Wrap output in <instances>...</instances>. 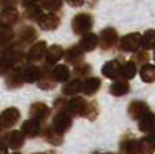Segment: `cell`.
<instances>
[{
	"label": "cell",
	"instance_id": "6da1fadb",
	"mask_svg": "<svg viewBox=\"0 0 155 154\" xmlns=\"http://www.w3.org/2000/svg\"><path fill=\"white\" fill-rule=\"evenodd\" d=\"M93 27V17L88 12H79L71 20V28L74 34H85Z\"/></svg>",
	"mask_w": 155,
	"mask_h": 154
},
{
	"label": "cell",
	"instance_id": "7a4b0ae2",
	"mask_svg": "<svg viewBox=\"0 0 155 154\" xmlns=\"http://www.w3.org/2000/svg\"><path fill=\"white\" fill-rule=\"evenodd\" d=\"M73 115L65 109V111H59L54 117H53V125H51V128H53L54 131H58L59 134H64L67 132L71 125H73Z\"/></svg>",
	"mask_w": 155,
	"mask_h": 154
},
{
	"label": "cell",
	"instance_id": "3957f363",
	"mask_svg": "<svg viewBox=\"0 0 155 154\" xmlns=\"http://www.w3.org/2000/svg\"><path fill=\"white\" fill-rule=\"evenodd\" d=\"M116 42H118V33L112 27L104 28L98 36V47L102 50H110L113 45H116Z\"/></svg>",
	"mask_w": 155,
	"mask_h": 154
},
{
	"label": "cell",
	"instance_id": "277c9868",
	"mask_svg": "<svg viewBox=\"0 0 155 154\" xmlns=\"http://www.w3.org/2000/svg\"><path fill=\"white\" fill-rule=\"evenodd\" d=\"M120 48L123 51H138L141 48V34L138 33H129L120 39Z\"/></svg>",
	"mask_w": 155,
	"mask_h": 154
},
{
	"label": "cell",
	"instance_id": "5b68a950",
	"mask_svg": "<svg viewBox=\"0 0 155 154\" xmlns=\"http://www.w3.org/2000/svg\"><path fill=\"white\" fill-rule=\"evenodd\" d=\"M20 120V112L16 108H8L0 114V128L2 129H9Z\"/></svg>",
	"mask_w": 155,
	"mask_h": 154
},
{
	"label": "cell",
	"instance_id": "8992f818",
	"mask_svg": "<svg viewBox=\"0 0 155 154\" xmlns=\"http://www.w3.org/2000/svg\"><path fill=\"white\" fill-rule=\"evenodd\" d=\"M39 28H42L45 31H53L61 25V19L54 14V12H44V14L37 19Z\"/></svg>",
	"mask_w": 155,
	"mask_h": 154
},
{
	"label": "cell",
	"instance_id": "52a82bcc",
	"mask_svg": "<svg viewBox=\"0 0 155 154\" xmlns=\"http://www.w3.org/2000/svg\"><path fill=\"white\" fill-rule=\"evenodd\" d=\"M16 37H17V44L23 47V45H28V44L36 41L37 31H36L34 27H31V25H23V27L17 31Z\"/></svg>",
	"mask_w": 155,
	"mask_h": 154
},
{
	"label": "cell",
	"instance_id": "ba28073f",
	"mask_svg": "<svg viewBox=\"0 0 155 154\" xmlns=\"http://www.w3.org/2000/svg\"><path fill=\"white\" fill-rule=\"evenodd\" d=\"M22 134L28 139H34L37 137L39 134L42 132V126H41V121L36 120V118H28L22 123Z\"/></svg>",
	"mask_w": 155,
	"mask_h": 154
},
{
	"label": "cell",
	"instance_id": "9c48e42d",
	"mask_svg": "<svg viewBox=\"0 0 155 154\" xmlns=\"http://www.w3.org/2000/svg\"><path fill=\"white\" fill-rule=\"evenodd\" d=\"M5 83L8 89H19L23 86V78H22V67H12L6 75H5Z\"/></svg>",
	"mask_w": 155,
	"mask_h": 154
},
{
	"label": "cell",
	"instance_id": "30bf717a",
	"mask_svg": "<svg viewBox=\"0 0 155 154\" xmlns=\"http://www.w3.org/2000/svg\"><path fill=\"white\" fill-rule=\"evenodd\" d=\"M19 22V12L16 8H5L0 11V27L11 28Z\"/></svg>",
	"mask_w": 155,
	"mask_h": 154
},
{
	"label": "cell",
	"instance_id": "8fae6325",
	"mask_svg": "<svg viewBox=\"0 0 155 154\" xmlns=\"http://www.w3.org/2000/svg\"><path fill=\"white\" fill-rule=\"evenodd\" d=\"M102 75L109 80H118L121 76V62L118 59H110L102 66Z\"/></svg>",
	"mask_w": 155,
	"mask_h": 154
},
{
	"label": "cell",
	"instance_id": "7c38bea8",
	"mask_svg": "<svg viewBox=\"0 0 155 154\" xmlns=\"http://www.w3.org/2000/svg\"><path fill=\"white\" fill-rule=\"evenodd\" d=\"M47 42L45 41H39V42H34L30 50H28V55H27V59L31 61V62H36V61H41L44 59L45 56V51H47Z\"/></svg>",
	"mask_w": 155,
	"mask_h": 154
},
{
	"label": "cell",
	"instance_id": "4fadbf2b",
	"mask_svg": "<svg viewBox=\"0 0 155 154\" xmlns=\"http://www.w3.org/2000/svg\"><path fill=\"white\" fill-rule=\"evenodd\" d=\"M85 106H87L85 98H82V97H71V100L68 101V104H67V111H68L71 115L82 117L84 111H85Z\"/></svg>",
	"mask_w": 155,
	"mask_h": 154
},
{
	"label": "cell",
	"instance_id": "5bb4252c",
	"mask_svg": "<svg viewBox=\"0 0 155 154\" xmlns=\"http://www.w3.org/2000/svg\"><path fill=\"white\" fill-rule=\"evenodd\" d=\"M138 128L141 132H146V134H152L155 129V114L147 111L143 117L138 120Z\"/></svg>",
	"mask_w": 155,
	"mask_h": 154
},
{
	"label": "cell",
	"instance_id": "9a60e30c",
	"mask_svg": "<svg viewBox=\"0 0 155 154\" xmlns=\"http://www.w3.org/2000/svg\"><path fill=\"white\" fill-rule=\"evenodd\" d=\"M78 47H79L82 51H93L96 47H98V36L92 31H88L85 34H82L79 44H78Z\"/></svg>",
	"mask_w": 155,
	"mask_h": 154
},
{
	"label": "cell",
	"instance_id": "2e32d148",
	"mask_svg": "<svg viewBox=\"0 0 155 154\" xmlns=\"http://www.w3.org/2000/svg\"><path fill=\"white\" fill-rule=\"evenodd\" d=\"M147 111H149V106L146 104L144 101L135 100V101H132L130 104H129V115H130L134 120H137V121L143 117Z\"/></svg>",
	"mask_w": 155,
	"mask_h": 154
},
{
	"label": "cell",
	"instance_id": "e0dca14e",
	"mask_svg": "<svg viewBox=\"0 0 155 154\" xmlns=\"http://www.w3.org/2000/svg\"><path fill=\"white\" fill-rule=\"evenodd\" d=\"M30 115H31V118L44 121L50 115V108L45 104V103H34V104H31V108H30Z\"/></svg>",
	"mask_w": 155,
	"mask_h": 154
},
{
	"label": "cell",
	"instance_id": "ac0fdd59",
	"mask_svg": "<svg viewBox=\"0 0 155 154\" xmlns=\"http://www.w3.org/2000/svg\"><path fill=\"white\" fill-rule=\"evenodd\" d=\"M45 62H47V66H51V64H56L59 59L64 58V48L61 45H51L47 48L45 51Z\"/></svg>",
	"mask_w": 155,
	"mask_h": 154
},
{
	"label": "cell",
	"instance_id": "d6986e66",
	"mask_svg": "<svg viewBox=\"0 0 155 154\" xmlns=\"http://www.w3.org/2000/svg\"><path fill=\"white\" fill-rule=\"evenodd\" d=\"M25 143V135L22 134V131H11L6 135V146L11 149H20Z\"/></svg>",
	"mask_w": 155,
	"mask_h": 154
},
{
	"label": "cell",
	"instance_id": "ffe728a7",
	"mask_svg": "<svg viewBox=\"0 0 155 154\" xmlns=\"http://www.w3.org/2000/svg\"><path fill=\"white\" fill-rule=\"evenodd\" d=\"M129 89H130V86H129L127 80L124 78H118V80H113V83L110 84V94L113 97H123L129 92Z\"/></svg>",
	"mask_w": 155,
	"mask_h": 154
},
{
	"label": "cell",
	"instance_id": "44dd1931",
	"mask_svg": "<svg viewBox=\"0 0 155 154\" xmlns=\"http://www.w3.org/2000/svg\"><path fill=\"white\" fill-rule=\"evenodd\" d=\"M70 73L71 72L65 64H58V66L51 70V78L56 83H67L70 80Z\"/></svg>",
	"mask_w": 155,
	"mask_h": 154
},
{
	"label": "cell",
	"instance_id": "7402d4cb",
	"mask_svg": "<svg viewBox=\"0 0 155 154\" xmlns=\"http://www.w3.org/2000/svg\"><path fill=\"white\" fill-rule=\"evenodd\" d=\"M101 87V80L96 78V76H87V78L82 81V87H81V92H84L85 95H93L99 91Z\"/></svg>",
	"mask_w": 155,
	"mask_h": 154
},
{
	"label": "cell",
	"instance_id": "603a6c76",
	"mask_svg": "<svg viewBox=\"0 0 155 154\" xmlns=\"http://www.w3.org/2000/svg\"><path fill=\"white\" fill-rule=\"evenodd\" d=\"M41 69L36 66H25L22 67V78L23 83H37V80L41 78Z\"/></svg>",
	"mask_w": 155,
	"mask_h": 154
},
{
	"label": "cell",
	"instance_id": "cb8c5ba5",
	"mask_svg": "<svg viewBox=\"0 0 155 154\" xmlns=\"http://www.w3.org/2000/svg\"><path fill=\"white\" fill-rule=\"evenodd\" d=\"M64 58H65V61L68 62V64H79V62H82V58H84V51L78 47V45H74V47H70L67 51H64Z\"/></svg>",
	"mask_w": 155,
	"mask_h": 154
},
{
	"label": "cell",
	"instance_id": "d4e9b609",
	"mask_svg": "<svg viewBox=\"0 0 155 154\" xmlns=\"http://www.w3.org/2000/svg\"><path fill=\"white\" fill-rule=\"evenodd\" d=\"M138 152L140 154H153L155 152V139L152 135H146L138 140Z\"/></svg>",
	"mask_w": 155,
	"mask_h": 154
},
{
	"label": "cell",
	"instance_id": "484cf974",
	"mask_svg": "<svg viewBox=\"0 0 155 154\" xmlns=\"http://www.w3.org/2000/svg\"><path fill=\"white\" fill-rule=\"evenodd\" d=\"M41 73H44V76L41 75V78L37 80V86L42 91H51V89H54L56 81L51 78V72H47V67H44V69H41Z\"/></svg>",
	"mask_w": 155,
	"mask_h": 154
},
{
	"label": "cell",
	"instance_id": "4316f807",
	"mask_svg": "<svg viewBox=\"0 0 155 154\" xmlns=\"http://www.w3.org/2000/svg\"><path fill=\"white\" fill-rule=\"evenodd\" d=\"M120 154H140L138 152V140L129 135L120 145Z\"/></svg>",
	"mask_w": 155,
	"mask_h": 154
},
{
	"label": "cell",
	"instance_id": "83f0119b",
	"mask_svg": "<svg viewBox=\"0 0 155 154\" xmlns=\"http://www.w3.org/2000/svg\"><path fill=\"white\" fill-rule=\"evenodd\" d=\"M81 87H82V81L79 78H74V80L65 83V86L62 87V94L67 97H76L81 92Z\"/></svg>",
	"mask_w": 155,
	"mask_h": 154
},
{
	"label": "cell",
	"instance_id": "f1b7e54d",
	"mask_svg": "<svg viewBox=\"0 0 155 154\" xmlns=\"http://www.w3.org/2000/svg\"><path fill=\"white\" fill-rule=\"evenodd\" d=\"M140 76L144 83H155V64L146 62L140 69Z\"/></svg>",
	"mask_w": 155,
	"mask_h": 154
},
{
	"label": "cell",
	"instance_id": "f546056e",
	"mask_svg": "<svg viewBox=\"0 0 155 154\" xmlns=\"http://www.w3.org/2000/svg\"><path fill=\"white\" fill-rule=\"evenodd\" d=\"M44 137H45V140H47L48 143L56 145V146L64 142V135L59 134L58 131H54L51 126H48V128H45V129H44Z\"/></svg>",
	"mask_w": 155,
	"mask_h": 154
},
{
	"label": "cell",
	"instance_id": "4dcf8cb0",
	"mask_svg": "<svg viewBox=\"0 0 155 154\" xmlns=\"http://www.w3.org/2000/svg\"><path fill=\"white\" fill-rule=\"evenodd\" d=\"M14 37H16V34L11 28L0 27V48H5V47L11 45L12 41H14Z\"/></svg>",
	"mask_w": 155,
	"mask_h": 154
},
{
	"label": "cell",
	"instance_id": "1f68e13d",
	"mask_svg": "<svg viewBox=\"0 0 155 154\" xmlns=\"http://www.w3.org/2000/svg\"><path fill=\"white\" fill-rule=\"evenodd\" d=\"M141 48L144 50H155V30H147L141 34Z\"/></svg>",
	"mask_w": 155,
	"mask_h": 154
},
{
	"label": "cell",
	"instance_id": "d6a6232c",
	"mask_svg": "<svg viewBox=\"0 0 155 154\" xmlns=\"http://www.w3.org/2000/svg\"><path fill=\"white\" fill-rule=\"evenodd\" d=\"M137 72H138V69L134 61H127V62L121 64V76L124 80H132L137 75Z\"/></svg>",
	"mask_w": 155,
	"mask_h": 154
},
{
	"label": "cell",
	"instance_id": "836d02e7",
	"mask_svg": "<svg viewBox=\"0 0 155 154\" xmlns=\"http://www.w3.org/2000/svg\"><path fill=\"white\" fill-rule=\"evenodd\" d=\"M44 14V9L41 8V5L36 3L33 6H28V8H23V16L27 17L28 20H34L37 22V19Z\"/></svg>",
	"mask_w": 155,
	"mask_h": 154
},
{
	"label": "cell",
	"instance_id": "e575fe53",
	"mask_svg": "<svg viewBox=\"0 0 155 154\" xmlns=\"http://www.w3.org/2000/svg\"><path fill=\"white\" fill-rule=\"evenodd\" d=\"M64 0H39V5L42 9L48 11V12H56L62 8Z\"/></svg>",
	"mask_w": 155,
	"mask_h": 154
},
{
	"label": "cell",
	"instance_id": "d590c367",
	"mask_svg": "<svg viewBox=\"0 0 155 154\" xmlns=\"http://www.w3.org/2000/svg\"><path fill=\"white\" fill-rule=\"evenodd\" d=\"M98 103L96 101H88L87 103V106H85V111H84V115L82 117H87L88 120H95L98 117Z\"/></svg>",
	"mask_w": 155,
	"mask_h": 154
},
{
	"label": "cell",
	"instance_id": "8d00e7d4",
	"mask_svg": "<svg viewBox=\"0 0 155 154\" xmlns=\"http://www.w3.org/2000/svg\"><path fill=\"white\" fill-rule=\"evenodd\" d=\"M90 70H92V67H90V64L87 62H79V64H76L74 66V75H76V78H87Z\"/></svg>",
	"mask_w": 155,
	"mask_h": 154
},
{
	"label": "cell",
	"instance_id": "74e56055",
	"mask_svg": "<svg viewBox=\"0 0 155 154\" xmlns=\"http://www.w3.org/2000/svg\"><path fill=\"white\" fill-rule=\"evenodd\" d=\"M12 67V62L9 61V58L8 56H5L3 55V51H2V55H0V76H5Z\"/></svg>",
	"mask_w": 155,
	"mask_h": 154
},
{
	"label": "cell",
	"instance_id": "f35d334b",
	"mask_svg": "<svg viewBox=\"0 0 155 154\" xmlns=\"http://www.w3.org/2000/svg\"><path fill=\"white\" fill-rule=\"evenodd\" d=\"M147 59H149V53H147V50H138V51H134V62L137 64H141V62H147Z\"/></svg>",
	"mask_w": 155,
	"mask_h": 154
},
{
	"label": "cell",
	"instance_id": "ab89813d",
	"mask_svg": "<svg viewBox=\"0 0 155 154\" xmlns=\"http://www.w3.org/2000/svg\"><path fill=\"white\" fill-rule=\"evenodd\" d=\"M67 104H68V101L62 97V98H58V100L54 101L53 108H54V109H58V111H65V109H67Z\"/></svg>",
	"mask_w": 155,
	"mask_h": 154
},
{
	"label": "cell",
	"instance_id": "60d3db41",
	"mask_svg": "<svg viewBox=\"0 0 155 154\" xmlns=\"http://www.w3.org/2000/svg\"><path fill=\"white\" fill-rule=\"evenodd\" d=\"M19 5V0H0V8H16Z\"/></svg>",
	"mask_w": 155,
	"mask_h": 154
},
{
	"label": "cell",
	"instance_id": "b9f144b4",
	"mask_svg": "<svg viewBox=\"0 0 155 154\" xmlns=\"http://www.w3.org/2000/svg\"><path fill=\"white\" fill-rule=\"evenodd\" d=\"M65 2L70 6H73V8H78V6H82L84 5V0H65Z\"/></svg>",
	"mask_w": 155,
	"mask_h": 154
},
{
	"label": "cell",
	"instance_id": "7bdbcfd3",
	"mask_svg": "<svg viewBox=\"0 0 155 154\" xmlns=\"http://www.w3.org/2000/svg\"><path fill=\"white\" fill-rule=\"evenodd\" d=\"M20 3L23 8H28V6H33L36 3H39V0H20Z\"/></svg>",
	"mask_w": 155,
	"mask_h": 154
},
{
	"label": "cell",
	"instance_id": "ee69618b",
	"mask_svg": "<svg viewBox=\"0 0 155 154\" xmlns=\"http://www.w3.org/2000/svg\"><path fill=\"white\" fill-rule=\"evenodd\" d=\"M0 154H8V146L2 140H0Z\"/></svg>",
	"mask_w": 155,
	"mask_h": 154
},
{
	"label": "cell",
	"instance_id": "f6af8a7d",
	"mask_svg": "<svg viewBox=\"0 0 155 154\" xmlns=\"http://www.w3.org/2000/svg\"><path fill=\"white\" fill-rule=\"evenodd\" d=\"M153 61H155V50H153Z\"/></svg>",
	"mask_w": 155,
	"mask_h": 154
},
{
	"label": "cell",
	"instance_id": "bcb514c9",
	"mask_svg": "<svg viewBox=\"0 0 155 154\" xmlns=\"http://www.w3.org/2000/svg\"><path fill=\"white\" fill-rule=\"evenodd\" d=\"M36 154H45V152H36Z\"/></svg>",
	"mask_w": 155,
	"mask_h": 154
},
{
	"label": "cell",
	"instance_id": "7dc6e473",
	"mask_svg": "<svg viewBox=\"0 0 155 154\" xmlns=\"http://www.w3.org/2000/svg\"><path fill=\"white\" fill-rule=\"evenodd\" d=\"M2 51H3V50H2V48H0V55H2Z\"/></svg>",
	"mask_w": 155,
	"mask_h": 154
},
{
	"label": "cell",
	"instance_id": "c3c4849f",
	"mask_svg": "<svg viewBox=\"0 0 155 154\" xmlns=\"http://www.w3.org/2000/svg\"><path fill=\"white\" fill-rule=\"evenodd\" d=\"M2 131H5V129H2V128H0V132H2Z\"/></svg>",
	"mask_w": 155,
	"mask_h": 154
},
{
	"label": "cell",
	"instance_id": "681fc988",
	"mask_svg": "<svg viewBox=\"0 0 155 154\" xmlns=\"http://www.w3.org/2000/svg\"><path fill=\"white\" fill-rule=\"evenodd\" d=\"M12 154H20V152H12Z\"/></svg>",
	"mask_w": 155,
	"mask_h": 154
},
{
	"label": "cell",
	"instance_id": "f907efd6",
	"mask_svg": "<svg viewBox=\"0 0 155 154\" xmlns=\"http://www.w3.org/2000/svg\"><path fill=\"white\" fill-rule=\"evenodd\" d=\"M106 154H113V152H106Z\"/></svg>",
	"mask_w": 155,
	"mask_h": 154
}]
</instances>
